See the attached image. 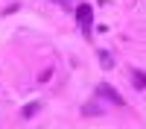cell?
Instances as JSON below:
<instances>
[{
	"label": "cell",
	"mask_w": 146,
	"mask_h": 129,
	"mask_svg": "<svg viewBox=\"0 0 146 129\" xmlns=\"http://www.w3.org/2000/svg\"><path fill=\"white\" fill-rule=\"evenodd\" d=\"M38 112H41V103H27L21 109V117H32V114H38Z\"/></svg>",
	"instance_id": "277c9868"
},
{
	"label": "cell",
	"mask_w": 146,
	"mask_h": 129,
	"mask_svg": "<svg viewBox=\"0 0 146 129\" xmlns=\"http://www.w3.org/2000/svg\"><path fill=\"white\" fill-rule=\"evenodd\" d=\"M76 21H79L82 29H88L91 21H94V9H91L88 3H79V6H76Z\"/></svg>",
	"instance_id": "6da1fadb"
},
{
	"label": "cell",
	"mask_w": 146,
	"mask_h": 129,
	"mask_svg": "<svg viewBox=\"0 0 146 129\" xmlns=\"http://www.w3.org/2000/svg\"><path fill=\"white\" fill-rule=\"evenodd\" d=\"M131 82H135L137 91H143L146 88V74H143V70H131Z\"/></svg>",
	"instance_id": "3957f363"
},
{
	"label": "cell",
	"mask_w": 146,
	"mask_h": 129,
	"mask_svg": "<svg viewBox=\"0 0 146 129\" xmlns=\"http://www.w3.org/2000/svg\"><path fill=\"white\" fill-rule=\"evenodd\" d=\"M100 62H102V68H111L114 62H111V56H108L105 50H100Z\"/></svg>",
	"instance_id": "5b68a950"
},
{
	"label": "cell",
	"mask_w": 146,
	"mask_h": 129,
	"mask_svg": "<svg viewBox=\"0 0 146 129\" xmlns=\"http://www.w3.org/2000/svg\"><path fill=\"white\" fill-rule=\"evenodd\" d=\"M96 94H102V97L108 100V103H114V106H123V97L108 85V82H102V85H96Z\"/></svg>",
	"instance_id": "7a4b0ae2"
}]
</instances>
